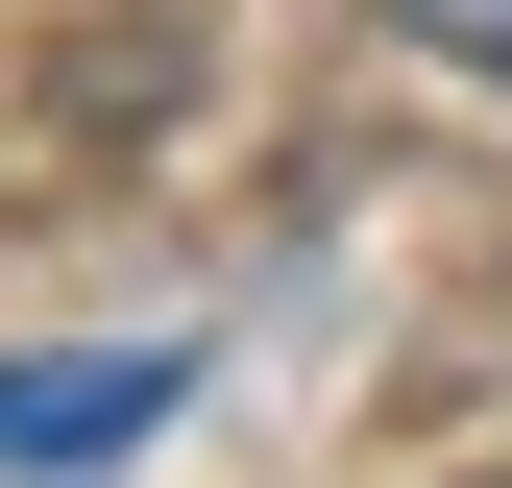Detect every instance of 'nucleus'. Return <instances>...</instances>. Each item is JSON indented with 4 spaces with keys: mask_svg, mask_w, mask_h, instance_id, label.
<instances>
[{
    "mask_svg": "<svg viewBox=\"0 0 512 488\" xmlns=\"http://www.w3.org/2000/svg\"><path fill=\"white\" fill-rule=\"evenodd\" d=\"M171 391H196V342H0V488H74L122 440H171Z\"/></svg>",
    "mask_w": 512,
    "mask_h": 488,
    "instance_id": "nucleus-1",
    "label": "nucleus"
},
{
    "mask_svg": "<svg viewBox=\"0 0 512 488\" xmlns=\"http://www.w3.org/2000/svg\"><path fill=\"white\" fill-rule=\"evenodd\" d=\"M391 49H439L464 98H512V0H391Z\"/></svg>",
    "mask_w": 512,
    "mask_h": 488,
    "instance_id": "nucleus-2",
    "label": "nucleus"
}]
</instances>
